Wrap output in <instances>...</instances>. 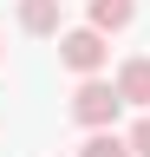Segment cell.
Here are the masks:
<instances>
[{
	"instance_id": "6da1fadb",
	"label": "cell",
	"mask_w": 150,
	"mask_h": 157,
	"mask_svg": "<svg viewBox=\"0 0 150 157\" xmlns=\"http://www.w3.org/2000/svg\"><path fill=\"white\" fill-rule=\"evenodd\" d=\"M118 111H124V92H118V78H98V72H85V78H79V92H72V118H79L85 131H104V124H118Z\"/></svg>"
},
{
	"instance_id": "7a4b0ae2",
	"label": "cell",
	"mask_w": 150,
	"mask_h": 157,
	"mask_svg": "<svg viewBox=\"0 0 150 157\" xmlns=\"http://www.w3.org/2000/svg\"><path fill=\"white\" fill-rule=\"evenodd\" d=\"M104 39H111V33H98L91 20H85V26H65V33H59V66L79 72V78H85V72H104V59H111Z\"/></svg>"
},
{
	"instance_id": "3957f363",
	"label": "cell",
	"mask_w": 150,
	"mask_h": 157,
	"mask_svg": "<svg viewBox=\"0 0 150 157\" xmlns=\"http://www.w3.org/2000/svg\"><path fill=\"white\" fill-rule=\"evenodd\" d=\"M118 92H124V105L150 111V52H130L124 66H118Z\"/></svg>"
},
{
	"instance_id": "277c9868",
	"label": "cell",
	"mask_w": 150,
	"mask_h": 157,
	"mask_svg": "<svg viewBox=\"0 0 150 157\" xmlns=\"http://www.w3.org/2000/svg\"><path fill=\"white\" fill-rule=\"evenodd\" d=\"M59 7H65V0H20V33L59 39Z\"/></svg>"
},
{
	"instance_id": "5b68a950",
	"label": "cell",
	"mask_w": 150,
	"mask_h": 157,
	"mask_svg": "<svg viewBox=\"0 0 150 157\" xmlns=\"http://www.w3.org/2000/svg\"><path fill=\"white\" fill-rule=\"evenodd\" d=\"M85 7H91V26L98 33H124L137 20V0H85Z\"/></svg>"
},
{
	"instance_id": "8992f818",
	"label": "cell",
	"mask_w": 150,
	"mask_h": 157,
	"mask_svg": "<svg viewBox=\"0 0 150 157\" xmlns=\"http://www.w3.org/2000/svg\"><path fill=\"white\" fill-rule=\"evenodd\" d=\"M79 157H137V151H130V137H124V131H111V124H104V131H91L85 144H79Z\"/></svg>"
},
{
	"instance_id": "52a82bcc",
	"label": "cell",
	"mask_w": 150,
	"mask_h": 157,
	"mask_svg": "<svg viewBox=\"0 0 150 157\" xmlns=\"http://www.w3.org/2000/svg\"><path fill=\"white\" fill-rule=\"evenodd\" d=\"M124 137H130V151H137V157H150V111H144V118H137Z\"/></svg>"
},
{
	"instance_id": "ba28073f",
	"label": "cell",
	"mask_w": 150,
	"mask_h": 157,
	"mask_svg": "<svg viewBox=\"0 0 150 157\" xmlns=\"http://www.w3.org/2000/svg\"><path fill=\"white\" fill-rule=\"evenodd\" d=\"M0 59H7V46H0Z\"/></svg>"
}]
</instances>
